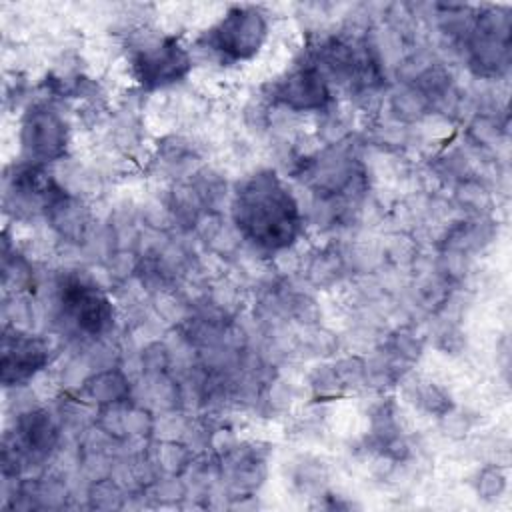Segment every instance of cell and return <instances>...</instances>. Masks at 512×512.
Returning a JSON list of instances; mask_svg holds the SVG:
<instances>
[{"label": "cell", "mask_w": 512, "mask_h": 512, "mask_svg": "<svg viewBox=\"0 0 512 512\" xmlns=\"http://www.w3.org/2000/svg\"><path fill=\"white\" fill-rule=\"evenodd\" d=\"M230 224L256 254L276 256L296 246L306 214L282 176L264 168L236 184L230 198Z\"/></svg>", "instance_id": "6da1fadb"}, {"label": "cell", "mask_w": 512, "mask_h": 512, "mask_svg": "<svg viewBox=\"0 0 512 512\" xmlns=\"http://www.w3.org/2000/svg\"><path fill=\"white\" fill-rule=\"evenodd\" d=\"M52 318L82 346L106 340L116 324L110 294L84 270H62L52 282Z\"/></svg>", "instance_id": "7a4b0ae2"}, {"label": "cell", "mask_w": 512, "mask_h": 512, "mask_svg": "<svg viewBox=\"0 0 512 512\" xmlns=\"http://www.w3.org/2000/svg\"><path fill=\"white\" fill-rule=\"evenodd\" d=\"M124 58L130 78L142 92L170 90L186 82L194 68L192 50L176 34L142 26L126 36Z\"/></svg>", "instance_id": "3957f363"}, {"label": "cell", "mask_w": 512, "mask_h": 512, "mask_svg": "<svg viewBox=\"0 0 512 512\" xmlns=\"http://www.w3.org/2000/svg\"><path fill=\"white\" fill-rule=\"evenodd\" d=\"M270 38V16L262 6H228L196 40L194 50L222 66L252 62Z\"/></svg>", "instance_id": "277c9868"}, {"label": "cell", "mask_w": 512, "mask_h": 512, "mask_svg": "<svg viewBox=\"0 0 512 512\" xmlns=\"http://www.w3.org/2000/svg\"><path fill=\"white\" fill-rule=\"evenodd\" d=\"M72 126L58 102L40 98L24 106L18 120L20 160L52 166L68 158Z\"/></svg>", "instance_id": "5b68a950"}, {"label": "cell", "mask_w": 512, "mask_h": 512, "mask_svg": "<svg viewBox=\"0 0 512 512\" xmlns=\"http://www.w3.org/2000/svg\"><path fill=\"white\" fill-rule=\"evenodd\" d=\"M512 16L508 6L476 8L474 24L460 48L468 68L480 80H498L510 66Z\"/></svg>", "instance_id": "8992f818"}, {"label": "cell", "mask_w": 512, "mask_h": 512, "mask_svg": "<svg viewBox=\"0 0 512 512\" xmlns=\"http://www.w3.org/2000/svg\"><path fill=\"white\" fill-rule=\"evenodd\" d=\"M262 98L268 106L294 116H320L334 106V88L314 64L300 58L286 72L264 84Z\"/></svg>", "instance_id": "52a82bcc"}, {"label": "cell", "mask_w": 512, "mask_h": 512, "mask_svg": "<svg viewBox=\"0 0 512 512\" xmlns=\"http://www.w3.org/2000/svg\"><path fill=\"white\" fill-rule=\"evenodd\" d=\"M62 422L48 408L30 404L20 408L12 420V428L6 430L4 440L24 460L26 470L48 462L62 442Z\"/></svg>", "instance_id": "ba28073f"}, {"label": "cell", "mask_w": 512, "mask_h": 512, "mask_svg": "<svg viewBox=\"0 0 512 512\" xmlns=\"http://www.w3.org/2000/svg\"><path fill=\"white\" fill-rule=\"evenodd\" d=\"M52 362L50 342L32 330L4 326L0 380L6 390L24 388Z\"/></svg>", "instance_id": "9c48e42d"}, {"label": "cell", "mask_w": 512, "mask_h": 512, "mask_svg": "<svg viewBox=\"0 0 512 512\" xmlns=\"http://www.w3.org/2000/svg\"><path fill=\"white\" fill-rule=\"evenodd\" d=\"M76 396L94 410L122 404L134 398V384L116 364L92 370L78 386Z\"/></svg>", "instance_id": "30bf717a"}, {"label": "cell", "mask_w": 512, "mask_h": 512, "mask_svg": "<svg viewBox=\"0 0 512 512\" xmlns=\"http://www.w3.org/2000/svg\"><path fill=\"white\" fill-rule=\"evenodd\" d=\"M154 164L164 178L180 182L200 170V152L192 140L180 134H170L158 142Z\"/></svg>", "instance_id": "8fae6325"}, {"label": "cell", "mask_w": 512, "mask_h": 512, "mask_svg": "<svg viewBox=\"0 0 512 512\" xmlns=\"http://www.w3.org/2000/svg\"><path fill=\"white\" fill-rule=\"evenodd\" d=\"M350 256L340 244H326L308 254L302 274L312 288H332L336 286L350 268Z\"/></svg>", "instance_id": "7c38bea8"}, {"label": "cell", "mask_w": 512, "mask_h": 512, "mask_svg": "<svg viewBox=\"0 0 512 512\" xmlns=\"http://www.w3.org/2000/svg\"><path fill=\"white\" fill-rule=\"evenodd\" d=\"M388 114L390 120L410 126L428 118L432 114V108L412 84L400 82L394 90L388 92Z\"/></svg>", "instance_id": "4fadbf2b"}, {"label": "cell", "mask_w": 512, "mask_h": 512, "mask_svg": "<svg viewBox=\"0 0 512 512\" xmlns=\"http://www.w3.org/2000/svg\"><path fill=\"white\" fill-rule=\"evenodd\" d=\"M454 204L468 216H488L492 206L490 188L476 174H468L454 182Z\"/></svg>", "instance_id": "5bb4252c"}, {"label": "cell", "mask_w": 512, "mask_h": 512, "mask_svg": "<svg viewBox=\"0 0 512 512\" xmlns=\"http://www.w3.org/2000/svg\"><path fill=\"white\" fill-rule=\"evenodd\" d=\"M410 394H412V402L426 414L434 416V418H442L446 416L452 408V396L446 388H442L440 384L432 382V380H418L410 386Z\"/></svg>", "instance_id": "9a60e30c"}, {"label": "cell", "mask_w": 512, "mask_h": 512, "mask_svg": "<svg viewBox=\"0 0 512 512\" xmlns=\"http://www.w3.org/2000/svg\"><path fill=\"white\" fill-rule=\"evenodd\" d=\"M86 498L90 502L92 508H122L124 506V486L110 474V476H102L92 480V484L86 490Z\"/></svg>", "instance_id": "2e32d148"}, {"label": "cell", "mask_w": 512, "mask_h": 512, "mask_svg": "<svg viewBox=\"0 0 512 512\" xmlns=\"http://www.w3.org/2000/svg\"><path fill=\"white\" fill-rule=\"evenodd\" d=\"M506 490V476L498 464H488L478 472L476 492L484 500H496Z\"/></svg>", "instance_id": "e0dca14e"}]
</instances>
